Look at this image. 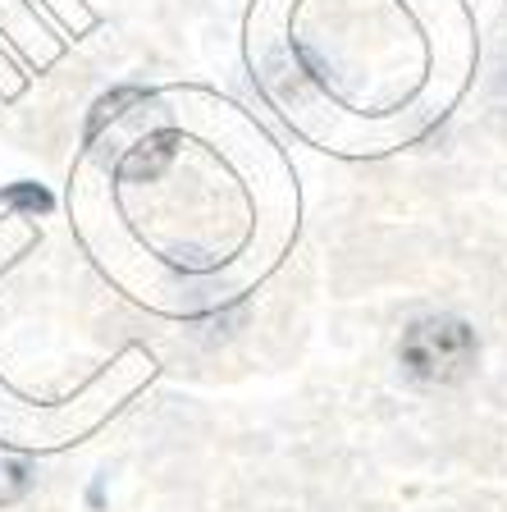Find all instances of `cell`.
<instances>
[{
  "label": "cell",
  "instance_id": "obj_5",
  "mask_svg": "<svg viewBox=\"0 0 507 512\" xmlns=\"http://www.w3.org/2000/svg\"><path fill=\"white\" fill-rule=\"evenodd\" d=\"M128 101H142L138 87H119L115 96H106V101L96 106V115H92V133H96L101 124H106V119H115V115H119V106H128Z\"/></svg>",
  "mask_w": 507,
  "mask_h": 512
},
{
  "label": "cell",
  "instance_id": "obj_3",
  "mask_svg": "<svg viewBox=\"0 0 507 512\" xmlns=\"http://www.w3.org/2000/svg\"><path fill=\"white\" fill-rule=\"evenodd\" d=\"M32 485V467L19 458V453H10V448H0V503H14L23 499Z\"/></svg>",
  "mask_w": 507,
  "mask_h": 512
},
{
  "label": "cell",
  "instance_id": "obj_1",
  "mask_svg": "<svg viewBox=\"0 0 507 512\" xmlns=\"http://www.w3.org/2000/svg\"><path fill=\"white\" fill-rule=\"evenodd\" d=\"M407 375L425 384H457L471 366H476V334L466 330L457 316H430L416 320L412 330L402 334L398 348Z\"/></svg>",
  "mask_w": 507,
  "mask_h": 512
},
{
  "label": "cell",
  "instance_id": "obj_2",
  "mask_svg": "<svg viewBox=\"0 0 507 512\" xmlns=\"http://www.w3.org/2000/svg\"><path fill=\"white\" fill-rule=\"evenodd\" d=\"M174 142H179L174 133H156V138L138 142V147L124 156L119 174H124V179H156V174L169 165V156H174Z\"/></svg>",
  "mask_w": 507,
  "mask_h": 512
},
{
  "label": "cell",
  "instance_id": "obj_4",
  "mask_svg": "<svg viewBox=\"0 0 507 512\" xmlns=\"http://www.w3.org/2000/svg\"><path fill=\"white\" fill-rule=\"evenodd\" d=\"M0 197L10 206H19V211H51V192L37 188V183H10Z\"/></svg>",
  "mask_w": 507,
  "mask_h": 512
}]
</instances>
